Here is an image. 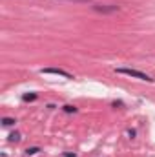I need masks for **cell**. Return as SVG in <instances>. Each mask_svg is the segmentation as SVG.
<instances>
[{"instance_id": "1", "label": "cell", "mask_w": 155, "mask_h": 157, "mask_svg": "<svg viewBox=\"0 0 155 157\" xmlns=\"http://www.w3.org/2000/svg\"><path fill=\"white\" fill-rule=\"evenodd\" d=\"M117 73L120 75H128V77H133V78H139V80H146V82H153V78L139 70H131V68H117Z\"/></svg>"}, {"instance_id": "2", "label": "cell", "mask_w": 155, "mask_h": 157, "mask_svg": "<svg viewBox=\"0 0 155 157\" xmlns=\"http://www.w3.org/2000/svg\"><path fill=\"white\" fill-rule=\"evenodd\" d=\"M40 73L44 75H60V77H66V78H73L71 73H68V71H64V70H60V68H44V70H40Z\"/></svg>"}, {"instance_id": "3", "label": "cell", "mask_w": 155, "mask_h": 157, "mask_svg": "<svg viewBox=\"0 0 155 157\" xmlns=\"http://www.w3.org/2000/svg\"><path fill=\"white\" fill-rule=\"evenodd\" d=\"M97 13H115L119 11V6H93Z\"/></svg>"}, {"instance_id": "4", "label": "cell", "mask_w": 155, "mask_h": 157, "mask_svg": "<svg viewBox=\"0 0 155 157\" xmlns=\"http://www.w3.org/2000/svg\"><path fill=\"white\" fill-rule=\"evenodd\" d=\"M9 141H11V143H18V141H20V133H18V132L9 133Z\"/></svg>"}, {"instance_id": "5", "label": "cell", "mask_w": 155, "mask_h": 157, "mask_svg": "<svg viewBox=\"0 0 155 157\" xmlns=\"http://www.w3.org/2000/svg\"><path fill=\"white\" fill-rule=\"evenodd\" d=\"M15 122H17V121L11 119V117H4L2 119V124H4V126H11V124H15Z\"/></svg>"}, {"instance_id": "6", "label": "cell", "mask_w": 155, "mask_h": 157, "mask_svg": "<svg viewBox=\"0 0 155 157\" xmlns=\"http://www.w3.org/2000/svg\"><path fill=\"white\" fill-rule=\"evenodd\" d=\"M22 99H24L26 102H29V101H35V99H37V93H26Z\"/></svg>"}, {"instance_id": "7", "label": "cell", "mask_w": 155, "mask_h": 157, "mask_svg": "<svg viewBox=\"0 0 155 157\" xmlns=\"http://www.w3.org/2000/svg\"><path fill=\"white\" fill-rule=\"evenodd\" d=\"M64 112H66V113H77V108L68 104V106H64Z\"/></svg>"}, {"instance_id": "8", "label": "cell", "mask_w": 155, "mask_h": 157, "mask_svg": "<svg viewBox=\"0 0 155 157\" xmlns=\"http://www.w3.org/2000/svg\"><path fill=\"white\" fill-rule=\"evenodd\" d=\"M39 152H40V148H28V150H26L28 155H35V154H39Z\"/></svg>"}, {"instance_id": "9", "label": "cell", "mask_w": 155, "mask_h": 157, "mask_svg": "<svg viewBox=\"0 0 155 157\" xmlns=\"http://www.w3.org/2000/svg\"><path fill=\"white\" fill-rule=\"evenodd\" d=\"M68 2H91V0H68Z\"/></svg>"}, {"instance_id": "10", "label": "cell", "mask_w": 155, "mask_h": 157, "mask_svg": "<svg viewBox=\"0 0 155 157\" xmlns=\"http://www.w3.org/2000/svg\"><path fill=\"white\" fill-rule=\"evenodd\" d=\"M62 157H77V155H75V154H64Z\"/></svg>"}]
</instances>
